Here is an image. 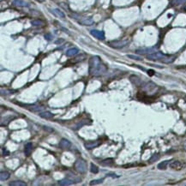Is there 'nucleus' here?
Returning <instances> with one entry per match:
<instances>
[{"label": "nucleus", "mask_w": 186, "mask_h": 186, "mask_svg": "<svg viewBox=\"0 0 186 186\" xmlns=\"http://www.w3.org/2000/svg\"><path fill=\"white\" fill-rule=\"evenodd\" d=\"M89 72L92 76H101L107 71V68L105 64L102 63L101 59L98 56H93L89 59Z\"/></svg>", "instance_id": "f257e3e1"}, {"label": "nucleus", "mask_w": 186, "mask_h": 186, "mask_svg": "<svg viewBox=\"0 0 186 186\" xmlns=\"http://www.w3.org/2000/svg\"><path fill=\"white\" fill-rule=\"evenodd\" d=\"M70 17L74 18V19H76L79 23L82 24V25H84V26H91V25H93L94 23L93 19L91 18V17L80 16L77 14H72V15H70Z\"/></svg>", "instance_id": "f03ea898"}, {"label": "nucleus", "mask_w": 186, "mask_h": 186, "mask_svg": "<svg viewBox=\"0 0 186 186\" xmlns=\"http://www.w3.org/2000/svg\"><path fill=\"white\" fill-rule=\"evenodd\" d=\"M168 56L164 54L162 52H160V51H157V52H153L151 54H148V60H152V61H163L165 58H166Z\"/></svg>", "instance_id": "7ed1b4c3"}, {"label": "nucleus", "mask_w": 186, "mask_h": 186, "mask_svg": "<svg viewBox=\"0 0 186 186\" xmlns=\"http://www.w3.org/2000/svg\"><path fill=\"white\" fill-rule=\"evenodd\" d=\"M75 170L80 173H85L87 171V164L83 160H77L75 163Z\"/></svg>", "instance_id": "20e7f679"}, {"label": "nucleus", "mask_w": 186, "mask_h": 186, "mask_svg": "<svg viewBox=\"0 0 186 186\" xmlns=\"http://www.w3.org/2000/svg\"><path fill=\"white\" fill-rule=\"evenodd\" d=\"M129 44V40H114V41H111L109 42V46L113 48H116V49H120L123 47H126Z\"/></svg>", "instance_id": "39448f33"}, {"label": "nucleus", "mask_w": 186, "mask_h": 186, "mask_svg": "<svg viewBox=\"0 0 186 186\" xmlns=\"http://www.w3.org/2000/svg\"><path fill=\"white\" fill-rule=\"evenodd\" d=\"M185 163L181 162L179 161H173L170 163V168H172V170H176V171H179L182 170L185 167Z\"/></svg>", "instance_id": "423d86ee"}, {"label": "nucleus", "mask_w": 186, "mask_h": 186, "mask_svg": "<svg viewBox=\"0 0 186 186\" xmlns=\"http://www.w3.org/2000/svg\"><path fill=\"white\" fill-rule=\"evenodd\" d=\"M90 34L93 35V37H95V38L98 39V40H103L105 39V34H104L103 31H100V30L93 29V30H91Z\"/></svg>", "instance_id": "0eeeda50"}, {"label": "nucleus", "mask_w": 186, "mask_h": 186, "mask_svg": "<svg viewBox=\"0 0 186 186\" xmlns=\"http://www.w3.org/2000/svg\"><path fill=\"white\" fill-rule=\"evenodd\" d=\"M58 146L62 149H68V148H70V147H71V143H70V141L69 140L64 138V139H62L59 141Z\"/></svg>", "instance_id": "6e6552de"}, {"label": "nucleus", "mask_w": 186, "mask_h": 186, "mask_svg": "<svg viewBox=\"0 0 186 186\" xmlns=\"http://www.w3.org/2000/svg\"><path fill=\"white\" fill-rule=\"evenodd\" d=\"M154 48H141V49H137L136 51V52L137 54H141V55H144V54H151L153 53V51H154Z\"/></svg>", "instance_id": "1a4fd4ad"}, {"label": "nucleus", "mask_w": 186, "mask_h": 186, "mask_svg": "<svg viewBox=\"0 0 186 186\" xmlns=\"http://www.w3.org/2000/svg\"><path fill=\"white\" fill-rule=\"evenodd\" d=\"M12 3L16 7H27L29 5V3L25 0H13Z\"/></svg>", "instance_id": "9d476101"}, {"label": "nucleus", "mask_w": 186, "mask_h": 186, "mask_svg": "<svg viewBox=\"0 0 186 186\" xmlns=\"http://www.w3.org/2000/svg\"><path fill=\"white\" fill-rule=\"evenodd\" d=\"M100 145V142L98 141H88L84 144L85 148L87 149H93L94 148H97Z\"/></svg>", "instance_id": "9b49d317"}, {"label": "nucleus", "mask_w": 186, "mask_h": 186, "mask_svg": "<svg viewBox=\"0 0 186 186\" xmlns=\"http://www.w3.org/2000/svg\"><path fill=\"white\" fill-rule=\"evenodd\" d=\"M32 150H33V144L31 142H27L24 148V154L27 156H29L32 153Z\"/></svg>", "instance_id": "f8f14e48"}, {"label": "nucleus", "mask_w": 186, "mask_h": 186, "mask_svg": "<svg viewBox=\"0 0 186 186\" xmlns=\"http://www.w3.org/2000/svg\"><path fill=\"white\" fill-rule=\"evenodd\" d=\"M51 12L53 13V14H54L56 16H58V17H60V18H65V13H64L63 11H61L59 9H53V10H51Z\"/></svg>", "instance_id": "ddd939ff"}, {"label": "nucleus", "mask_w": 186, "mask_h": 186, "mask_svg": "<svg viewBox=\"0 0 186 186\" xmlns=\"http://www.w3.org/2000/svg\"><path fill=\"white\" fill-rule=\"evenodd\" d=\"M114 164V161L113 159L112 158H108V159H105L103 160L101 162H100V165H103V166H111Z\"/></svg>", "instance_id": "4468645a"}, {"label": "nucleus", "mask_w": 186, "mask_h": 186, "mask_svg": "<svg viewBox=\"0 0 186 186\" xmlns=\"http://www.w3.org/2000/svg\"><path fill=\"white\" fill-rule=\"evenodd\" d=\"M78 52H79V50H78L76 47H73V48L69 49V50L66 51V55H67L68 57H73V56L76 55Z\"/></svg>", "instance_id": "2eb2a0df"}, {"label": "nucleus", "mask_w": 186, "mask_h": 186, "mask_svg": "<svg viewBox=\"0 0 186 186\" xmlns=\"http://www.w3.org/2000/svg\"><path fill=\"white\" fill-rule=\"evenodd\" d=\"M73 183H74V181L70 178H65L63 180H60L58 182V185H70Z\"/></svg>", "instance_id": "dca6fc26"}, {"label": "nucleus", "mask_w": 186, "mask_h": 186, "mask_svg": "<svg viewBox=\"0 0 186 186\" xmlns=\"http://www.w3.org/2000/svg\"><path fill=\"white\" fill-rule=\"evenodd\" d=\"M29 111L31 112H34V113H39V112H41L43 110V107L40 106H36V105H33V106H30V107H28Z\"/></svg>", "instance_id": "f3484780"}, {"label": "nucleus", "mask_w": 186, "mask_h": 186, "mask_svg": "<svg viewBox=\"0 0 186 186\" xmlns=\"http://www.w3.org/2000/svg\"><path fill=\"white\" fill-rule=\"evenodd\" d=\"M40 117L45 119H51L53 117V114L51 113L50 112H42L40 113Z\"/></svg>", "instance_id": "a211bd4d"}, {"label": "nucleus", "mask_w": 186, "mask_h": 186, "mask_svg": "<svg viewBox=\"0 0 186 186\" xmlns=\"http://www.w3.org/2000/svg\"><path fill=\"white\" fill-rule=\"evenodd\" d=\"M130 81H131L135 85H137V86H139V85H141V83L140 78L138 76H137V75H131V76L130 77Z\"/></svg>", "instance_id": "6ab92c4d"}, {"label": "nucleus", "mask_w": 186, "mask_h": 186, "mask_svg": "<svg viewBox=\"0 0 186 186\" xmlns=\"http://www.w3.org/2000/svg\"><path fill=\"white\" fill-rule=\"evenodd\" d=\"M10 177V172H2L0 173V180L1 181H5V180L9 179Z\"/></svg>", "instance_id": "aec40b11"}, {"label": "nucleus", "mask_w": 186, "mask_h": 186, "mask_svg": "<svg viewBox=\"0 0 186 186\" xmlns=\"http://www.w3.org/2000/svg\"><path fill=\"white\" fill-rule=\"evenodd\" d=\"M169 163H170V161H165L161 162L158 165V169L159 170H165Z\"/></svg>", "instance_id": "412c9836"}, {"label": "nucleus", "mask_w": 186, "mask_h": 186, "mask_svg": "<svg viewBox=\"0 0 186 186\" xmlns=\"http://www.w3.org/2000/svg\"><path fill=\"white\" fill-rule=\"evenodd\" d=\"M159 159H160V154H153V155L150 157V159L148 160V163L152 164V163L157 161Z\"/></svg>", "instance_id": "4be33fe9"}, {"label": "nucleus", "mask_w": 186, "mask_h": 186, "mask_svg": "<svg viewBox=\"0 0 186 186\" xmlns=\"http://www.w3.org/2000/svg\"><path fill=\"white\" fill-rule=\"evenodd\" d=\"M10 186H26V183L25 182H23V181H13L11 183H10Z\"/></svg>", "instance_id": "5701e85b"}, {"label": "nucleus", "mask_w": 186, "mask_h": 186, "mask_svg": "<svg viewBox=\"0 0 186 186\" xmlns=\"http://www.w3.org/2000/svg\"><path fill=\"white\" fill-rule=\"evenodd\" d=\"M31 24L34 27H43L44 23L41 20H34L31 22Z\"/></svg>", "instance_id": "b1692460"}, {"label": "nucleus", "mask_w": 186, "mask_h": 186, "mask_svg": "<svg viewBox=\"0 0 186 186\" xmlns=\"http://www.w3.org/2000/svg\"><path fill=\"white\" fill-rule=\"evenodd\" d=\"M90 171H91V172L93 173V174H96V173H98L99 172V168L97 167V165H95L94 164H91L90 165Z\"/></svg>", "instance_id": "393cba45"}, {"label": "nucleus", "mask_w": 186, "mask_h": 186, "mask_svg": "<svg viewBox=\"0 0 186 186\" xmlns=\"http://www.w3.org/2000/svg\"><path fill=\"white\" fill-rule=\"evenodd\" d=\"M128 56V58H131V59H134V60H138V61H142V58L141 57H140V56H136V55H132V54H129V55H127Z\"/></svg>", "instance_id": "a878e982"}, {"label": "nucleus", "mask_w": 186, "mask_h": 186, "mask_svg": "<svg viewBox=\"0 0 186 186\" xmlns=\"http://www.w3.org/2000/svg\"><path fill=\"white\" fill-rule=\"evenodd\" d=\"M104 181V178H100V179H95V180H92L90 182V185H100Z\"/></svg>", "instance_id": "bb28decb"}, {"label": "nucleus", "mask_w": 186, "mask_h": 186, "mask_svg": "<svg viewBox=\"0 0 186 186\" xmlns=\"http://www.w3.org/2000/svg\"><path fill=\"white\" fill-rule=\"evenodd\" d=\"M59 5L63 8V9H65V10H66L67 11H70V7H69V5H68V3H64V2H62V3H59Z\"/></svg>", "instance_id": "cd10ccee"}, {"label": "nucleus", "mask_w": 186, "mask_h": 186, "mask_svg": "<svg viewBox=\"0 0 186 186\" xmlns=\"http://www.w3.org/2000/svg\"><path fill=\"white\" fill-rule=\"evenodd\" d=\"M186 0H173L172 3L174 5H180V4H183V3H185Z\"/></svg>", "instance_id": "c85d7f7f"}, {"label": "nucleus", "mask_w": 186, "mask_h": 186, "mask_svg": "<svg viewBox=\"0 0 186 186\" xmlns=\"http://www.w3.org/2000/svg\"><path fill=\"white\" fill-rule=\"evenodd\" d=\"M85 58H86V56L84 54H82V55H80V56H78V57L75 58V62H81V61L84 60Z\"/></svg>", "instance_id": "c756f323"}, {"label": "nucleus", "mask_w": 186, "mask_h": 186, "mask_svg": "<svg viewBox=\"0 0 186 186\" xmlns=\"http://www.w3.org/2000/svg\"><path fill=\"white\" fill-rule=\"evenodd\" d=\"M45 38L47 40H52V35H51L50 34H45Z\"/></svg>", "instance_id": "7c9ffc66"}, {"label": "nucleus", "mask_w": 186, "mask_h": 186, "mask_svg": "<svg viewBox=\"0 0 186 186\" xmlns=\"http://www.w3.org/2000/svg\"><path fill=\"white\" fill-rule=\"evenodd\" d=\"M44 130H47V131H49V132H52L53 131V129H51L48 126H44Z\"/></svg>", "instance_id": "2f4dec72"}, {"label": "nucleus", "mask_w": 186, "mask_h": 186, "mask_svg": "<svg viewBox=\"0 0 186 186\" xmlns=\"http://www.w3.org/2000/svg\"><path fill=\"white\" fill-rule=\"evenodd\" d=\"M148 74L149 75H154V70H148Z\"/></svg>", "instance_id": "473e14b6"}, {"label": "nucleus", "mask_w": 186, "mask_h": 186, "mask_svg": "<svg viewBox=\"0 0 186 186\" xmlns=\"http://www.w3.org/2000/svg\"><path fill=\"white\" fill-rule=\"evenodd\" d=\"M61 41H64V40H57V41H56V44H58V43H61Z\"/></svg>", "instance_id": "72a5a7b5"}, {"label": "nucleus", "mask_w": 186, "mask_h": 186, "mask_svg": "<svg viewBox=\"0 0 186 186\" xmlns=\"http://www.w3.org/2000/svg\"><path fill=\"white\" fill-rule=\"evenodd\" d=\"M36 1H37V2H39V3H43L45 0H36Z\"/></svg>", "instance_id": "f704fd0d"}, {"label": "nucleus", "mask_w": 186, "mask_h": 186, "mask_svg": "<svg viewBox=\"0 0 186 186\" xmlns=\"http://www.w3.org/2000/svg\"><path fill=\"white\" fill-rule=\"evenodd\" d=\"M184 147H185V150L186 151V141L185 142V144H184Z\"/></svg>", "instance_id": "c9c22d12"}, {"label": "nucleus", "mask_w": 186, "mask_h": 186, "mask_svg": "<svg viewBox=\"0 0 186 186\" xmlns=\"http://www.w3.org/2000/svg\"><path fill=\"white\" fill-rule=\"evenodd\" d=\"M185 11H186V6H185Z\"/></svg>", "instance_id": "e433bc0d"}]
</instances>
